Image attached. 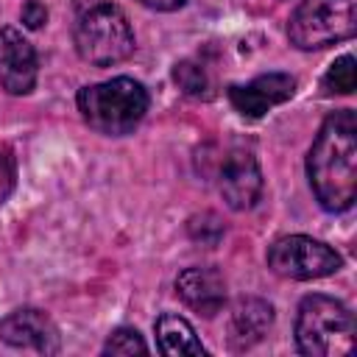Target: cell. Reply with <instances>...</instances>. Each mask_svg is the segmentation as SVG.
I'll use <instances>...</instances> for the list:
<instances>
[{
    "label": "cell",
    "mask_w": 357,
    "mask_h": 357,
    "mask_svg": "<svg viewBox=\"0 0 357 357\" xmlns=\"http://www.w3.org/2000/svg\"><path fill=\"white\" fill-rule=\"evenodd\" d=\"M307 176L326 212H346L357 198V117L351 109L332 112L307 153Z\"/></svg>",
    "instance_id": "cell-1"
},
{
    "label": "cell",
    "mask_w": 357,
    "mask_h": 357,
    "mask_svg": "<svg viewBox=\"0 0 357 357\" xmlns=\"http://www.w3.org/2000/svg\"><path fill=\"white\" fill-rule=\"evenodd\" d=\"M78 112L89 128L106 137H123L139 126L148 112V92L134 78H112L78 92Z\"/></svg>",
    "instance_id": "cell-2"
},
{
    "label": "cell",
    "mask_w": 357,
    "mask_h": 357,
    "mask_svg": "<svg viewBox=\"0 0 357 357\" xmlns=\"http://www.w3.org/2000/svg\"><path fill=\"white\" fill-rule=\"evenodd\" d=\"M296 346L307 357H340L354 349V318L332 296L312 293L301 298L296 315Z\"/></svg>",
    "instance_id": "cell-3"
},
{
    "label": "cell",
    "mask_w": 357,
    "mask_h": 357,
    "mask_svg": "<svg viewBox=\"0 0 357 357\" xmlns=\"http://www.w3.org/2000/svg\"><path fill=\"white\" fill-rule=\"evenodd\" d=\"M75 50L95 67H112L134 53V31L128 17L114 3H95L75 20L73 28Z\"/></svg>",
    "instance_id": "cell-4"
},
{
    "label": "cell",
    "mask_w": 357,
    "mask_h": 357,
    "mask_svg": "<svg viewBox=\"0 0 357 357\" xmlns=\"http://www.w3.org/2000/svg\"><path fill=\"white\" fill-rule=\"evenodd\" d=\"M357 31L351 0H301L287 20V39L298 50H321Z\"/></svg>",
    "instance_id": "cell-5"
},
{
    "label": "cell",
    "mask_w": 357,
    "mask_h": 357,
    "mask_svg": "<svg viewBox=\"0 0 357 357\" xmlns=\"http://www.w3.org/2000/svg\"><path fill=\"white\" fill-rule=\"evenodd\" d=\"M340 265L343 259L332 245L312 240L307 234L279 237L268 248V268L282 279H296V282L321 279L340 271Z\"/></svg>",
    "instance_id": "cell-6"
},
{
    "label": "cell",
    "mask_w": 357,
    "mask_h": 357,
    "mask_svg": "<svg viewBox=\"0 0 357 357\" xmlns=\"http://www.w3.org/2000/svg\"><path fill=\"white\" fill-rule=\"evenodd\" d=\"M218 190L231 209H251L262 195V170L257 156L245 148H229L218 162Z\"/></svg>",
    "instance_id": "cell-7"
},
{
    "label": "cell",
    "mask_w": 357,
    "mask_h": 357,
    "mask_svg": "<svg viewBox=\"0 0 357 357\" xmlns=\"http://www.w3.org/2000/svg\"><path fill=\"white\" fill-rule=\"evenodd\" d=\"M0 340L14 349H28L36 354H59L61 335L59 326L42 310H14L0 321Z\"/></svg>",
    "instance_id": "cell-8"
},
{
    "label": "cell",
    "mask_w": 357,
    "mask_h": 357,
    "mask_svg": "<svg viewBox=\"0 0 357 357\" xmlns=\"http://www.w3.org/2000/svg\"><path fill=\"white\" fill-rule=\"evenodd\" d=\"M36 50L11 25L0 28V86L11 95H28L36 84Z\"/></svg>",
    "instance_id": "cell-9"
},
{
    "label": "cell",
    "mask_w": 357,
    "mask_h": 357,
    "mask_svg": "<svg viewBox=\"0 0 357 357\" xmlns=\"http://www.w3.org/2000/svg\"><path fill=\"white\" fill-rule=\"evenodd\" d=\"M293 92H296V78L293 75H287V73H265V75H257L248 84L229 86V100L240 114L262 117L273 106L290 100Z\"/></svg>",
    "instance_id": "cell-10"
},
{
    "label": "cell",
    "mask_w": 357,
    "mask_h": 357,
    "mask_svg": "<svg viewBox=\"0 0 357 357\" xmlns=\"http://www.w3.org/2000/svg\"><path fill=\"white\" fill-rule=\"evenodd\" d=\"M176 293L184 298L187 307H192L195 312L212 318L223 310L226 304V282L223 273L218 268L209 265H192L184 268L176 279Z\"/></svg>",
    "instance_id": "cell-11"
},
{
    "label": "cell",
    "mask_w": 357,
    "mask_h": 357,
    "mask_svg": "<svg viewBox=\"0 0 357 357\" xmlns=\"http://www.w3.org/2000/svg\"><path fill=\"white\" fill-rule=\"evenodd\" d=\"M273 324V307L262 298H240L231 312V343L237 349H248L265 337Z\"/></svg>",
    "instance_id": "cell-12"
},
{
    "label": "cell",
    "mask_w": 357,
    "mask_h": 357,
    "mask_svg": "<svg viewBox=\"0 0 357 357\" xmlns=\"http://www.w3.org/2000/svg\"><path fill=\"white\" fill-rule=\"evenodd\" d=\"M156 340H159L162 354H204L206 351L192 324L173 312H165L156 318Z\"/></svg>",
    "instance_id": "cell-13"
},
{
    "label": "cell",
    "mask_w": 357,
    "mask_h": 357,
    "mask_svg": "<svg viewBox=\"0 0 357 357\" xmlns=\"http://www.w3.org/2000/svg\"><path fill=\"white\" fill-rule=\"evenodd\" d=\"M324 92L326 95H349L357 84V73H354V56H340L337 61H332V67L324 75Z\"/></svg>",
    "instance_id": "cell-14"
},
{
    "label": "cell",
    "mask_w": 357,
    "mask_h": 357,
    "mask_svg": "<svg viewBox=\"0 0 357 357\" xmlns=\"http://www.w3.org/2000/svg\"><path fill=\"white\" fill-rule=\"evenodd\" d=\"M173 81L192 98L209 95V75H206L204 64H198V61H178L173 67Z\"/></svg>",
    "instance_id": "cell-15"
},
{
    "label": "cell",
    "mask_w": 357,
    "mask_h": 357,
    "mask_svg": "<svg viewBox=\"0 0 357 357\" xmlns=\"http://www.w3.org/2000/svg\"><path fill=\"white\" fill-rule=\"evenodd\" d=\"M145 354L148 343L142 340V335L131 326H120L109 335V340L103 343V354Z\"/></svg>",
    "instance_id": "cell-16"
},
{
    "label": "cell",
    "mask_w": 357,
    "mask_h": 357,
    "mask_svg": "<svg viewBox=\"0 0 357 357\" xmlns=\"http://www.w3.org/2000/svg\"><path fill=\"white\" fill-rule=\"evenodd\" d=\"M220 234H223V223H220L212 212L198 215V218H192V220H190V237H192V240H198V243L215 245V243L220 240Z\"/></svg>",
    "instance_id": "cell-17"
},
{
    "label": "cell",
    "mask_w": 357,
    "mask_h": 357,
    "mask_svg": "<svg viewBox=\"0 0 357 357\" xmlns=\"http://www.w3.org/2000/svg\"><path fill=\"white\" fill-rule=\"evenodd\" d=\"M14 184H17V159H14V151L0 142V206L11 195Z\"/></svg>",
    "instance_id": "cell-18"
},
{
    "label": "cell",
    "mask_w": 357,
    "mask_h": 357,
    "mask_svg": "<svg viewBox=\"0 0 357 357\" xmlns=\"http://www.w3.org/2000/svg\"><path fill=\"white\" fill-rule=\"evenodd\" d=\"M22 22H25V28H42L47 22V8L39 0H28L22 6Z\"/></svg>",
    "instance_id": "cell-19"
},
{
    "label": "cell",
    "mask_w": 357,
    "mask_h": 357,
    "mask_svg": "<svg viewBox=\"0 0 357 357\" xmlns=\"http://www.w3.org/2000/svg\"><path fill=\"white\" fill-rule=\"evenodd\" d=\"M139 3L148 8H156V11H173L178 6H184V0H139Z\"/></svg>",
    "instance_id": "cell-20"
}]
</instances>
